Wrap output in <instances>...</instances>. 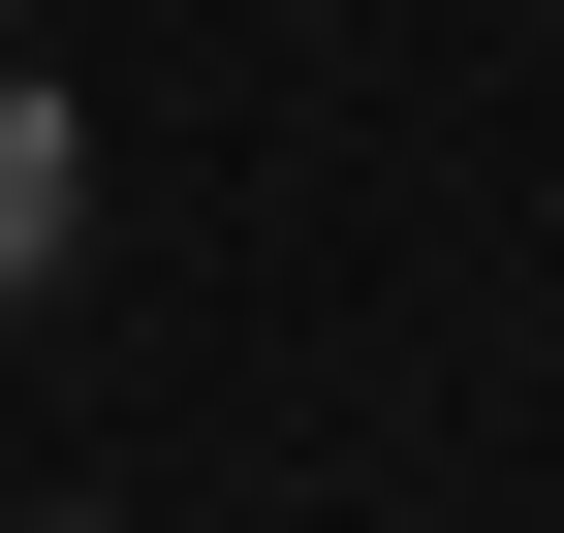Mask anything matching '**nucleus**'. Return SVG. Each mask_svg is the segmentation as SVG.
I'll return each mask as SVG.
<instances>
[{
	"label": "nucleus",
	"mask_w": 564,
	"mask_h": 533,
	"mask_svg": "<svg viewBox=\"0 0 564 533\" xmlns=\"http://www.w3.org/2000/svg\"><path fill=\"white\" fill-rule=\"evenodd\" d=\"M63 220H95V126H63V95H32V63H0V314H32V283H63Z\"/></svg>",
	"instance_id": "obj_1"
}]
</instances>
